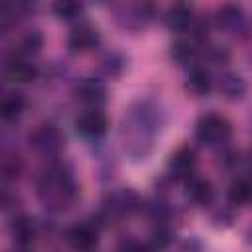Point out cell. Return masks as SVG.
I'll return each instance as SVG.
<instances>
[{"label": "cell", "mask_w": 252, "mask_h": 252, "mask_svg": "<svg viewBox=\"0 0 252 252\" xmlns=\"http://www.w3.org/2000/svg\"><path fill=\"white\" fill-rule=\"evenodd\" d=\"M159 126V110L150 100H136L128 108H124L120 122V140L124 154L134 161L146 159L156 146Z\"/></svg>", "instance_id": "cell-1"}, {"label": "cell", "mask_w": 252, "mask_h": 252, "mask_svg": "<svg viewBox=\"0 0 252 252\" xmlns=\"http://www.w3.org/2000/svg\"><path fill=\"white\" fill-rule=\"evenodd\" d=\"M35 193L47 211H69L79 199V183L75 179L71 165H67L65 161L51 159V163L45 165L37 175Z\"/></svg>", "instance_id": "cell-2"}, {"label": "cell", "mask_w": 252, "mask_h": 252, "mask_svg": "<svg viewBox=\"0 0 252 252\" xmlns=\"http://www.w3.org/2000/svg\"><path fill=\"white\" fill-rule=\"evenodd\" d=\"M232 138V124L219 112L203 114L195 124V140L205 148H220Z\"/></svg>", "instance_id": "cell-3"}, {"label": "cell", "mask_w": 252, "mask_h": 252, "mask_svg": "<svg viewBox=\"0 0 252 252\" xmlns=\"http://www.w3.org/2000/svg\"><path fill=\"white\" fill-rule=\"evenodd\" d=\"M28 142L30 148L45 159H57L65 148V136L55 124H39L32 130Z\"/></svg>", "instance_id": "cell-4"}, {"label": "cell", "mask_w": 252, "mask_h": 252, "mask_svg": "<svg viewBox=\"0 0 252 252\" xmlns=\"http://www.w3.org/2000/svg\"><path fill=\"white\" fill-rule=\"evenodd\" d=\"M197 169V154L191 146H179L167 159V175L175 183H187Z\"/></svg>", "instance_id": "cell-5"}, {"label": "cell", "mask_w": 252, "mask_h": 252, "mask_svg": "<svg viewBox=\"0 0 252 252\" xmlns=\"http://www.w3.org/2000/svg\"><path fill=\"white\" fill-rule=\"evenodd\" d=\"M73 126H75V132L81 138H85V140H100L108 132L110 122H108V116L100 108H87L75 118Z\"/></svg>", "instance_id": "cell-6"}, {"label": "cell", "mask_w": 252, "mask_h": 252, "mask_svg": "<svg viewBox=\"0 0 252 252\" xmlns=\"http://www.w3.org/2000/svg\"><path fill=\"white\" fill-rule=\"evenodd\" d=\"M100 45V33L94 26L81 22L67 33V49L73 55H83Z\"/></svg>", "instance_id": "cell-7"}, {"label": "cell", "mask_w": 252, "mask_h": 252, "mask_svg": "<svg viewBox=\"0 0 252 252\" xmlns=\"http://www.w3.org/2000/svg\"><path fill=\"white\" fill-rule=\"evenodd\" d=\"M73 96L87 108H98L106 100V85L96 77H83L75 83Z\"/></svg>", "instance_id": "cell-8"}, {"label": "cell", "mask_w": 252, "mask_h": 252, "mask_svg": "<svg viewBox=\"0 0 252 252\" xmlns=\"http://www.w3.org/2000/svg\"><path fill=\"white\" fill-rule=\"evenodd\" d=\"M98 240H100V226L96 222H91V220L77 222L67 230L69 246L73 250H79V252L94 250L98 246Z\"/></svg>", "instance_id": "cell-9"}, {"label": "cell", "mask_w": 252, "mask_h": 252, "mask_svg": "<svg viewBox=\"0 0 252 252\" xmlns=\"http://www.w3.org/2000/svg\"><path fill=\"white\" fill-rule=\"evenodd\" d=\"M140 209H142V199L130 187H124V189L110 193L104 201V211L108 215H114V217H130V215L138 213Z\"/></svg>", "instance_id": "cell-10"}, {"label": "cell", "mask_w": 252, "mask_h": 252, "mask_svg": "<svg viewBox=\"0 0 252 252\" xmlns=\"http://www.w3.org/2000/svg\"><path fill=\"white\" fill-rule=\"evenodd\" d=\"M163 24L173 33L189 32L193 28V24H195V10H193V6L189 2H183V0L173 2L165 10V14H163Z\"/></svg>", "instance_id": "cell-11"}, {"label": "cell", "mask_w": 252, "mask_h": 252, "mask_svg": "<svg viewBox=\"0 0 252 252\" xmlns=\"http://www.w3.org/2000/svg\"><path fill=\"white\" fill-rule=\"evenodd\" d=\"M213 22H215L219 32H224V33L240 32L242 26H244V8H242V4H238L234 0L222 2L215 12Z\"/></svg>", "instance_id": "cell-12"}, {"label": "cell", "mask_w": 252, "mask_h": 252, "mask_svg": "<svg viewBox=\"0 0 252 252\" xmlns=\"http://www.w3.org/2000/svg\"><path fill=\"white\" fill-rule=\"evenodd\" d=\"M4 75L14 85H30L37 79V67L24 55L14 53L4 67Z\"/></svg>", "instance_id": "cell-13"}, {"label": "cell", "mask_w": 252, "mask_h": 252, "mask_svg": "<svg viewBox=\"0 0 252 252\" xmlns=\"http://www.w3.org/2000/svg\"><path fill=\"white\" fill-rule=\"evenodd\" d=\"M10 236H12L14 244L20 248L32 246L37 238V226H35L33 219L28 215H16L10 222Z\"/></svg>", "instance_id": "cell-14"}, {"label": "cell", "mask_w": 252, "mask_h": 252, "mask_svg": "<svg viewBox=\"0 0 252 252\" xmlns=\"http://www.w3.org/2000/svg\"><path fill=\"white\" fill-rule=\"evenodd\" d=\"M215 87V79L211 75L209 69H205L203 65H193L187 71V79H185V91L191 93L193 96H207Z\"/></svg>", "instance_id": "cell-15"}, {"label": "cell", "mask_w": 252, "mask_h": 252, "mask_svg": "<svg viewBox=\"0 0 252 252\" xmlns=\"http://www.w3.org/2000/svg\"><path fill=\"white\" fill-rule=\"evenodd\" d=\"M187 199L195 207H211L215 201V185L207 177H191L187 183Z\"/></svg>", "instance_id": "cell-16"}, {"label": "cell", "mask_w": 252, "mask_h": 252, "mask_svg": "<svg viewBox=\"0 0 252 252\" xmlns=\"http://www.w3.org/2000/svg\"><path fill=\"white\" fill-rule=\"evenodd\" d=\"M217 89H219V93L226 100L234 102V100L244 98V94H246V81L240 75L232 73V71H224L217 79Z\"/></svg>", "instance_id": "cell-17"}, {"label": "cell", "mask_w": 252, "mask_h": 252, "mask_svg": "<svg viewBox=\"0 0 252 252\" xmlns=\"http://www.w3.org/2000/svg\"><path fill=\"white\" fill-rule=\"evenodd\" d=\"M226 201L232 207H246L252 203V179L234 177L226 187Z\"/></svg>", "instance_id": "cell-18"}, {"label": "cell", "mask_w": 252, "mask_h": 252, "mask_svg": "<svg viewBox=\"0 0 252 252\" xmlns=\"http://www.w3.org/2000/svg\"><path fill=\"white\" fill-rule=\"evenodd\" d=\"M169 57L173 63H177L179 67H193L197 57H199V49L193 41H187V39H177L171 43L169 47Z\"/></svg>", "instance_id": "cell-19"}, {"label": "cell", "mask_w": 252, "mask_h": 252, "mask_svg": "<svg viewBox=\"0 0 252 252\" xmlns=\"http://www.w3.org/2000/svg\"><path fill=\"white\" fill-rule=\"evenodd\" d=\"M24 108H26V96H24V93H20L16 89L4 93L2 102H0V116H2L4 122L16 120L24 112Z\"/></svg>", "instance_id": "cell-20"}, {"label": "cell", "mask_w": 252, "mask_h": 252, "mask_svg": "<svg viewBox=\"0 0 252 252\" xmlns=\"http://www.w3.org/2000/svg\"><path fill=\"white\" fill-rule=\"evenodd\" d=\"M83 12V0H51V14L61 22H77Z\"/></svg>", "instance_id": "cell-21"}, {"label": "cell", "mask_w": 252, "mask_h": 252, "mask_svg": "<svg viewBox=\"0 0 252 252\" xmlns=\"http://www.w3.org/2000/svg\"><path fill=\"white\" fill-rule=\"evenodd\" d=\"M41 47H43V33L39 30H30L28 33L22 35L16 53L24 57H32V55H37Z\"/></svg>", "instance_id": "cell-22"}, {"label": "cell", "mask_w": 252, "mask_h": 252, "mask_svg": "<svg viewBox=\"0 0 252 252\" xmlns=\"http://www.w3.org/2000/svg\"><path fill=\"white\" fill-rule=\"evenodd\" d=\"M22 169H24V161L18 154H4V158H2V177L6 181L18 179Z\"/></svg>", "instance_id": "cell-23"}, {"label": "cell", "mask_w": 252, "mask_h": 252, "mask_svg": "<svg viewBox=\"0 0 252 252\" xmlns=\"http://www.w3.org/2000/svg\"><path fill=\"white\" fill-rule=\"evenodd\" d=\"M173 240V232L167 226V222H156L152 234H150V246L154 248H167Z\"/></svg>", "instance_id": "cell-24"}, {"label": "cell", "mask_w": 252, "mask_h": 252, "mask_svg": "<svg viewBox=\"0 0 252 252\" xmlns=\"http://www.w3.org/2000/svg\"><path fill=\"white\" fill-rule=\"evenodd\" d=\"M102 69L106 75H120V71L124 69V63L114 55V53H108L104 59H102Z\"/></svg>", "instance_id": "cell-25"}, {"label": "cell", "mask_w": 252, "mask_h": 252, "mask_svg": "<svg viewBox=\"0 0 252 252\" xmlns=\"http://www.w3.org/2000/svg\"><path fill=\"white\" fill-rule=\"evenodd\" d=\"M96 4H104V2H108V0H94Z\"/></svg>", "instance_id": "cell-26"}]
</instances>
